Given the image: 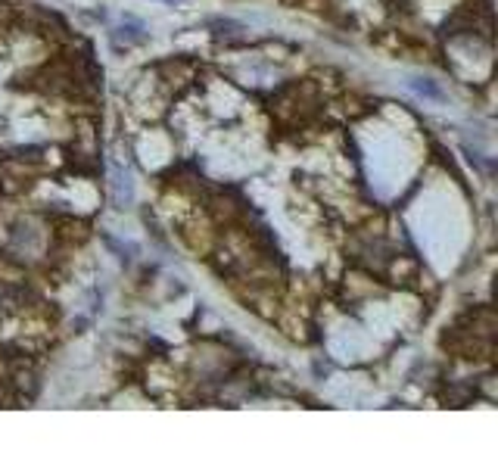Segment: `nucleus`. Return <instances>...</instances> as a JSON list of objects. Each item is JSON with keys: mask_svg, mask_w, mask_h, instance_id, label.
Listing matches in <instances>:
<instances>
[{"mask_svg": "<svg viewBox=\"0 0 498 467\" xmlns=\"http://www.w3.org/2000/svg\"><path fill=\"white\" fill-rule=\"evenodd\" d=\"M411 87H414L417 93H427V97H442L439 87H433L427 78H414V81H411Z\"/></svg>", "mask_w": 498, "mask_h": 467, "instance_id": "nucleus-1", "label": "nucleus"}, {"mask_svg": "<svg viewBox=\"0 0 498 467\" xmlns=\"http://www.w3.org/2000/svg\"><path fill=\"white\" fill-rule=\"evenodd\" d=\"M165 3H178V0H165Z\"/></svg>", "mask_w": 498, "mask_h": 467, "instance_id": "nucleus-2", "label": "nucleus"}]
</instances>
